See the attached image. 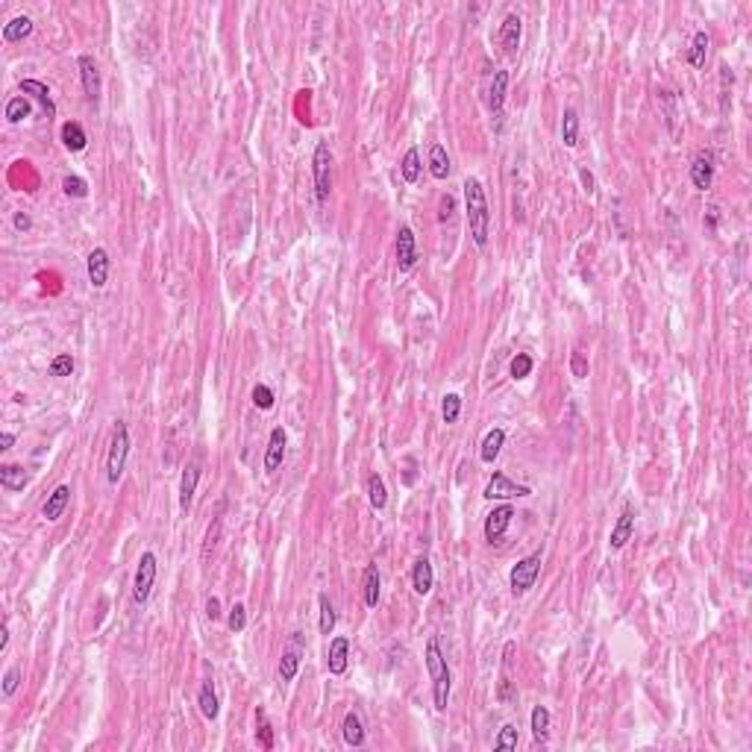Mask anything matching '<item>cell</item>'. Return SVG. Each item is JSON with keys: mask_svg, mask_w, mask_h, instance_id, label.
I'll use <instances>...</instances> for the list:
<instances>
[{"mask_svg": "<svg viewBox=\"0 0 752 752\" xmlns=\"http://www.w3.org/2000/svg\"><path fill=\"white\" fill-rule=\"evenodd\" d=\"M708 229H717V206H708Z\"/></svg>", "mask_w": 752, "mask_h": 752, "instance_id": "55", "label": "cell"}, {"mask_svg": "<svg viewBox=\"0 0 752 752\" xmlns=\"http://www.w3.org/2000/svg\"><path fill=\"white\" fill-rule=\"evenodd\" d=\"M367 500L370 505L376 508V512H383V508L388 505V494H385V482L379 473H370L367 476Z\"/></svg>", "mask_w": 752, "mask_h": 752, "instance_id": "26", "label": "cell"}, {"mask_svg": "<svg viewBox=\"0 0 752 752\" xmlns=\"http://www.w3.org/2000/svg\"><path fill=\"white\" fill-rule=\"evenodd\" d=\"M496 700H500V702H512V700H514V691H512V682H508L505 676L500 679V691H496Z\"/></svg>", "mask_w": 752, "mask_h": 752, "instance_id": "49", "label": "cell"}, {"mask_svg": "<svg viewBox=\"0 0 752 752\" xmlns=\"http://www.w3.org/2000/svg\"><path fill=\"white\" fill-rule=\"evenodd\" d=\"M579 180H582V189L588 191V194H594L597 191V182H594V173L588 171V168H579Z\"/></svg>", "mask_w": 752, "mask_h": 752, "instance_id": "50", "label": "cell"}, {"mask_svg": "<svg viewBox=\"0 0 752 752\" xmlns=\"http://www.w3.org/2000/svg\"><path fill=\"white\" fill-rule=\"evenodd\" d=\"M414 264H418V244H414V233L409 226L400 229L397 235V268L400 273H409Z\"/></svg>", "mask_w": 752, "mask_h": 752, "instance_id": "10", "label": "cell"}, {"mask_svg": "<svg viewBox=\"0 0 752 752\" xmlns=\"http://www.w3.org/2000/svg\"><path fill=\"white\" fill-rule=\"evenodd\" d=\"M86 268H88V280L95 288H103L109 280V253L103 250V247H95L88 253V259H86Z\"/></svg>", "mask_w": 752, "mask_h": 752, "instance_id": "11", "label": "cell"}, {"mask_svg": "<svg viewBox=\"0 0 752 752\" xmlns=\"http://www.w3.org/2000/svg\"><path fill=\"white\" fill-rule=\"evenodd\" d=\"M426 670H430V676H432L435 711H444L447 708V700H450V667H447V658L441 653V644H438V638L426 641Z\"/></svg>", "mask_w": 752, "mask_h": 752, "instance_id": "2", "label": "cell"}, {"mask_svg": "<svg viewBox=\"0 0 752 752\" xmlns=\"http://www.w3.org/2000/svg\"><path fill=\"white\" fill-rule=\"evenodd\" d=\"M465 203H467V221H470V235L476 241V247L488 244V226H491V212H488V197L485 189L476 177L465 180Z\"/></svg>", "mask_w": 752, "mask_h": 752, "instance_id": "1", "label": "cell"}, {"mask_svg": "<svg viewBox=\"0 0 752 752\" xmlns=\"http://www.w3.org/2000/svg\"><path fill=\"white\" fill-rule=\"evenodd\" d=\"M68 503H71V488H68V485H56L53 494L48 496V503H44V508H41V514L48 520H59L62 512L68 508Z\"/></svg>", "mask_w": 752, "mask_h": 752, "instance_id": "19", "label": "cell"}, {"mask_svg": "<svg viewBox=\"0 0 752 752\" xmlns=\"http://www.w3.org/2000/svg\"><path fill=\"white\" fill-rule=\"evenodd\" d=\"M297 670H300V655L294 650L282 653V658H280V676H282V682H294Z\"/></svg>", "mask_w": 752, "mask_h": 752, "instance_id": "37", "label": "cell"}, {"mask_svg": "<svg viewBox=\"0 0 752 752\" xmlns=\"http://www.w3.org/2000/svg\"><path fill=\"white\" fill-rule=\"evenodd\" d=\"M153 582H156V555L153 552H142L138 568H135V582H133V599H135L138 606L147 603L150 591H153Z\"/></svg>", "mask_w": 752, "mask_h": 752, "instance_id": "6", "label": "cell"}, {"mask_svg": "<svg viewBox=\"0 0 752 752\" xmlns=\"http://www.w3.org/2000/svg\"><path fill=\"white\" fill-rule=\"evenodd\" d=\"M550 735V711H547V705H535L532 708V737L538 740V744H543Z\"/></svg>", "mask_w": 752, "mask_h": 752, "instance_id": "29", "label": "cell"}, {"mask_svg": "<svg viewBox=\"0 0 752 752\" xmlns=\"http://www.w3.org/2000/svg\"><path fill=\"white\" fill-rule=\"evenodd\" d=\"M632 532H635V512L632 508H623V514L617 517V523H615V529H611V538H608V547L611 550H623L629 543V538H632Z\"/></svg>", "mask_w": 752, "mask_h": 752, "instance_id": "13", "label": "cell"}, {"mask_svg": "<svg viewBox=\"0 0 752 752\" xmlns=\"http://www.w3.org/2000/svg\"><path fill=\"white\" fill-rule=\"evenodd\" d=\"M282 456H285V430L276 426L271 432V441H268V453H264V470L273 473L276 467L282 465Z\"/></svg>", "mask_w": 752, "mask_h": 752, "instance_id": "18", "label": "cell"}, {"mask_svg": "<svg viewBox=\"0 0 752 752\" xmlns=\"http://www.w3.org/2000/svg\"><path fill=\"white\" fill-rule=\"evenodd\" d=\"M347 662H350V641H347L344 635H338V638H332V644H329V658H327L329 673L341 676L347 670Z\"/></svg>", "mask_w": 752, "mask_h": 752, "instance_id": "15", "label": "cell"}, {"mask_svg": "<svg viewBox=\"0 0 752 752\" xmlns=\"http://www.w3.org/2000/svg\"><path fill=\"white\" fill-rule=\"evenodd\" d=\"M24 118H30V103L27 97H12L6 103V121L9 124H21Z\"/></svg>", "mask_w": 752, "mask_h": 752, "instance_id": "35", "label": "cell"}, {"mask_svg": "<svg viewBox=\"0 0 752 752\" xmlns=\"http://www.w3.org/2000/svg\"><path fill=\"white\" fill-rule=\"evenodd\" d=\"M21 91H24V95H32L36 97L39 103H41V109L50 115H56V103H53V97H50V88L44 86V83H39V79H24V83H21Z\"/></svg>", "mask_w": 752, "mask_h": 752, "instance_id": "21", "label": "cell"}, {"mask_svg": "<svg viewBox=\"0 0 752 752\" xmlns=\"http://www.w3.org/2000/svg\"><path fill=\"white\" fill-rule=\"evenodd\" d=\"M376 603H379V570H376V564H367V570H365V606L376 608Z\"/></svg>", "mask_w": 752, "mask_h": 752, "instance_id": "33", "label": "cell"}, {"mask_svg": "<svg viewBox=\"0 0 752 752\" xmlns=\"http://www.w3.org/2000/svg\"><path fill=\"white\" fill-rule=\"evenodd\" d=\"M30 32H32V21L27 15H18V18L9 21V24H3V39L6 41H24Z\"/></svg>", "mask_w": 752, "mask_h": 752, "instance_id": "28", "label": "cell"}, {"mask_svg": "<svg viewBox=\"0 0 752 752\" xmlns=\"http://www.w3.org/2000/svg\"><path fill=\"white\" fill-rule=\"evenodd\" d=\"M341 732H344V744L347 746H365V726H362V717H358L356 711H350V714L344 717Z\"/></svg>", "mask_w": 752, "mask_h": 752, "instance_id": "20", "label": "cell"}, {"mask_svg": "<svg viewBox=\"0 0 752 752\" xmlns=\"http://www.w3.org/2000/svg\"><path fill=\"white\" fill-rule=\"evenodd\" d=\"M18 685H21V667L15 664V667H9L6 676H3V697H6V700L12 697V693L18 691Z\"/></svg>", "mask_w": 752, "mask_h": 752, "instance_id": "45", "label": "cell"}, {"mask_svg": "<svg viewBox=\"0 0 752 752\" xmlns=\"http://www.w3.org/2000/svg\"><path fill=\"white\" fill-rule=\"evenodd\" d=\"M62 191L68 197H86L88 194V182L83 177H65L62 180Z\"/></svg>", "mask_w": 752, "mask_h": 752, "instance_id": "40", "label": "cell"}, {"mask_svg": "<svg viewBox=\"0 0 752 752\" xmlns=\"http://www.w3.org/2000/svg\"><path fill=\"white\" fill-rule=\"evenodd\" d=\"M432 585H435L432 561L430 559H418V561H414V568H412V588H414V594L426 597V594L432 591Z\"/></svg>", "mask_w": 752, "mask_h": 752, "instance_id": "16", "label": "cell"}, {"mask_svg": "<svg viewBox=\"0 0 752 752\" xmlns=\"http://www.w3.org/2000/svg\"><path fill=\"white\" fill-rule=\"evenodd\" d=\"M541 573V552H532L526 559H520L514 568H512V576H508V585H512V594L514 597H523L532 585H535Z\"/></svg>", "mask_w": 752, "mask_h": 752, "instance_id": "4", "label": "cell"}, {"mask_svg": "<svg viewBox=\"0 0 752 752\" xmlns=\"http://www.w3.org/2000/svg\"><path fill=\"white\" fill-rule=\"evenodd\" d=\"M206 615H209L212 620H218V617H221V599H218V597H212L209 603H206Z\"/></svg>", "mask_w": 752, "mask_h": 752, "instance_id": "51", "label": "cell"}, {"mask_svg": "<svg viewBox=\"0 0 752 752\" xmlns=\"http://www.w3.org/2000/svg\"><path fill=\"white\" fill-rule=\"evenodd\" d=\"M197 479H200V465L197 461H189L182 470V479H180V505L182 512L191 508V500H194V491H197Z\"/></svg>", "mask_w": 752, "mask_h": 752, "instance_id": "14", "label": "cell"}, {"mask_svg": "<svg viewBox=\"0 0 752 752\" xmlns=\"http://www.w3.org/2000/svg\"><path fill=\"white\" fill-rule=\"evenodd\" d=\"M74 374V358L68 353H59L50 362V376H71Z\"/></svg>", "mask_w": 752, "mask_h": 752, "instance_id": "43", "label": "cell"}, {"mask_svg": "<svg viewBox=\"0 0 752 752\" xmlns=\"http://www.w3.org/2000/svg\"><path fill=\"white\" fill-rule=\"evenodd\" d=\"M570 374H573L576 379H585V376H588V358H585L582 353H573V356H570Z\"/></svg>", "mask_w": 752, "mask_h": 752, "instance_id": "47", "label": "cell"}, {"mask_svg": "<svg viewBox=\"0 0 752 752\" xmlns=\"http://www.w3.org/2000/svg\"><path fill=\"white\" fill-rule=\"evenodd\" d=\"M197 705H200V714L206 717V720H215L218 717V693H215V685H212V679L209 682H203V688H200V697H197Z\"/></svg>", "mask_w": 752, "mask_h": 752, "instance_id": "24", "label": "cell"}, {"mask_svg": "<svg viewBox=\"0 0 752 752\" xmlns=\"http://www.w3.org/2000/svg\"><path fill=\"white\" fill-rule=\"evenodd\" d=\"M561 142L568 144V147H576V144H579V115H576V109H564Z\"/></svg>", "mask_w": 752, "mask_h": 752, "instance_id": "30", "label": "cell"}, {"mask_svg": "<svg viewBox=\"0 0 752 752\" xmlns=\"http://www.w3.org/2000/svg\"><path fill=\"white\" fill-rule=\"evenodd\" d=\"M503 444H505V432L500 430V426H496V430H491L488 435H485V441H482V453H479L482 461H488V465H491V461L500 456Z\"/></svg>", "mask_w": 752, "mask_h": 752, "instance_id": "27", "label": "cell"}, {"mask_svg": "<svg viewBox=\"0 0 752 752\" xmlns=\"http://www.w3.org/2000/svg\"><path fill=\"white\" fill-rule=\"evenodd\" d=\"M714 153L711 150H705V153H700L697 159H693V165H691V182H693V189H700V191H708L711 189V182H714Z\"/></svg>", "mask_w": 752, "mask_h": 752, "instance_id": "9", "label": "cell"}, {"mask_svg": "<svg viewBox=\"0 0 752 752\" xmlns=\"http://www.w3.org/2000/svg\"><path fill=\"white\" fill-rule=\"evenodd\" d=\"M532 367H535V362H532V356L529 353H517L512 358V376L514 379H526L532 374Z\"/></svg>", "mask_w": 752, "mask_h": 752, "instance_id": "39", "label": "cell"}, {"mask_svg": "<svg viewBox=\"0 0 752 752\" xmlns=\"http://www.w3.org/2000/svg\"><path fill=\"white\" fill-rule=\"evenodd\" d=\"M0 485H3L6 491H24V485H27V473H24V467H18V465H3V467H0Z\"/></svg>", "mask_w": 752, "mask_h": 752, "instance_id": "25", "label": "cell"}, {"mask_svg": "<svg viewBox=\"0 0 752 752\" xmlns=\"http://www.w3.org/2000/svg\"><path fill=\"white\" fill-rule=\"evenodd\" d=\"M253 406L262 409V412H271L273 409V391L268 385H256L253 388Z\"/></svg>", "mask_w": 752, "mask_h": 752, "instance_id": "44", "label": "cell"}, {"mask_svg": "<svg viewBox=\"0 0 752 752\" xmlns=\"http://www.w3.org/2000/svg\"><path fill=\"white\" fill-rule=\"evenodd\" d=\"M708 44H711V39H708V32L705 30H700L697 36H693V41H691V53H688V62L693 65V68H702L705 65V56H708Z\"/></svg>", "mask_w": 752, "mask_h": 752, "instance_id": "31", "label": "cell"}, {"mask_svg": "<svg viewBox=\"0 0 752 752\" xmlns=\"http://www.w3.org/2000/svg\"><path fill=\"white\" fill-rule=\"evenodd\" d=\"M311 165H315V197H318V203H327L329 200V191H332V180H329L332 153H329V144L327 142H318Z\"/></svg>", "mask_w": 752, "mask_h": 752, "instance_id": "5", "label": "cell"}, {"mask_svg": "<svg viewBox=\"0 0 752 752\" xmlns=\"http://www.w3.org/2000/svg\"><path fill=\"white\" fill-rule=\"evenodd\" d=\"M15 226L21 229V233H27V229L32 226V221H30V215H24V212H18V215H15Z\"/></svg>", "mask_w": 752, "mask_h": 752, "instance_id": "52", "label": "cell"}, {"mask_svg": "<svg viewBox=\"0 0 752 752\" xmlns=\"http://www.w3.org/2000/svg\"><path fill=\"white\" fill-rule=\"evenodd\" d=\"M450 212H453V200L444 197V200H441V218H450Z\"/></svg>", "mask_w": 752, "mask_h": 752, "instance_id": "56", "label": "cell"}, {"mask_svg": "<svg viewBox=\"0 0 752 752\" xmlns=\"http://www.w3.org/2000/svg\"><path fill=\"white\" fill-rule=\"evenodd\" d=\"M12 444H15V435H12V432H3V435H0V450H9Z\"/></svg>", "mask_w": 752, "mask_h": 752, "instance_id": "53", "label": "cell"}, {"mask_svg": "<svg viewBox=\"0 0 752 752\" xmlns=\"http://www.w3.org/2000/svg\"><path fill=\"white\" fill-rule=\"evenodd\" d=\"M244 626H247V608L241 606V603H235L233 611H229V629H233V632H244Z\"/></svg>", "mask_w": 752, "mask_h": 752, "instance_id": "46", "label": "cell"}, {"mask_svg": "<svg viewBox=\"0 0 752 752\" xmlns=\"http://www.w3.org/2000/svg\"><path fill=\"white\" fill-rule=\"evenodd\" d=\"M494 749L496 752H508V749H517V729L512 723H505L500 729V737L494 740Z\"/></svg>", "mask_w": 752, "mask_h": 752, "instance_id": "38", "label": "cell"}, {"mask_svg": "<svg viewBox=\"0 0 752 752\" xmlns=\"http://www.w3.org/2000/svg\"><path fill=\"white\" fill-rule=\"evenodd\" d=\"M77 65H79V79H83L86 97L88 100H97L100 97V71H97L95 59H91V56H79Z\"/></svg>", "mask_w": 752, "mask_h": 752, "instance_id": "12", "label": "cell"}, {"mask_svg": "<svg viewBox=\"0 0 752 752\" xmlns=\"http://www.w3.org/2000/svg\"><path fill=\"white\" fill-rule=\"evenodd\" d=\"M218 535H221V517L215 520V523L209 526V532H206V543H203V555L209 552L212 547H215V541H218Z\"/></svg>", "mask_w": 752, "mask_h": 752, "instance_id": "48", "label": "cell"}, {"mask_svg": "<svg viewBox=\"0 0 752 752\" xmlns=\"http://www.w3.org/2000/svg\"><path fill=\"white\" fill-rule=\"evenodd\" d=\"M520 36H523V21H520L517 15H505L503 30H500V41H503V48H505L508 56L517 53V48H520Z\"/></svg>", "mask_w": 752, "mask_h": 752, "instance_id": "17", "label": "cell"}, {"mask_svg": "<svg viewBox=\"0 0 752 752\" xmlns=\"http://www.w3.org/2000/svg\"><path fill=\"white\" fill-rule=\"evenodd\" d=\"M505 88H508V71H496L491 83V109L496 115V121L503 118V103H505Z\"/></svg>", "mask_w": 752, "mask_h": 752, "instance_id": "23", "label": "cell"}, {"mask_svg": "<svg viewBox=\"0 0 752 752\" xmlns=\"http://www.w3.org/2000/svg\"><path fill=\"white\" fill-rule=\"evenodd\" d=\"M62 142H65V147L71 150V153H79V150H86L88 138H86V130L77 121H65L62 124Z\"/></svg>", "mask_w": 752, "mask_h": 752, "instance_id": "22", "label": "cell"}, {"mask_svg": "<svg viewBox=\"0 0 752 752\" xmlns=\"http://www.w3.org/2000/svg\"><path fill=\"white\" fill-rule=\"evenodd\" d=\"M512 517H514V508L508 505V503L496 505L494 512L485 517V538H488L491 543H496V541L505 535V529H508V523H512Z\"/></svg>", "mask_w": 752, "mask_h": 752, "instance_id": "8", "label": "cell"}, {"mask_svg": "<svg viewBox=\"0 0 752 752\" xmlns=\"http://www.w3.org/2000/svg\"><path fill=\"white\" fill-rule=\"evenodd\" d=\"M430 171H432L435 180L450 177V156H447V150L441 144H432V150H430Z\"/></svg>", "mask_w": 752, "mask_h": 752, "instance_id": "32", "label": "cell"}, {"mask_svg": "<svg viewBox=\"0 0 752 752\" xmlns=\"http://www.w3.org/2000/svg\"><path fill=\"white\" fill-rule=\"evenodd\" d=\"M126 456H130V430H126L124 421H118V423H115V432H112L109 456H106V479H109L112 485L124 476Z\"/></svg>", "mask_w": 752, "mask_h": 752, "instance_id": "3", "label": "cell"}, {"mask_svg": "<svg viewBox=\"0 0 752 752\" xmlns=\"http://www.w3.org/2000/svg\"><path fill=\"white\" fill-rule=\"evenodd\" d=\"M318 603H320V635H332V629H335V608H332L327 594H320Z\"/></svg>", "mask_w": 752, "mask_h": 752, "instance_id": "36", "label": "cell"}, {"mask_svg": "<svg viewBox=\"0 0 752 752\" xmlns=\"http://www.w3.org/2000/svg\"><path fill=\"white\" fill-rule=\"evenodd\" d=\"M400 171H403V180H406V182H418V177H421V153H418V147L406 150Z\"/></svg>", "mask_w": 752, "mask_h": 752, "instance_id": "34", "label": "cell"}, {"mask_svg": "<svg viewBox=\"0 0 752 752\" xmlns=\"http://www.w3.org/2000/svg\"><path fill=\"white\" fill-rule=\"evenodd\" d=\"M6 646H9V626L3 623V629H0V653H3Z\"/></svg>", "mask_w": 752, "mask_h": 752, "instance_id": "54", "label": "cell"}, {"mask_svg": "<svg viewBox=\"0 0 752 752\" xmlns=\"http://www.w3.org/2000/svg\"><path fill=\"white\" fill-rule=\"evenodd\" d=\"M529 485H517L505 473H494L491 482L485 485V500H514V496H529Z\"/></svg>", "mask_w": 752, "mask_h": 752, "instance_id": "7", "label": "cell"}, {"mask_svg": "<svg viewBox=\"0 0 752 752\" xmlns=\"http://www.w3.org/2000/svg\"><path fill=\"white\" fill-rule=\"evenodd\" d=\"M441 414H444V423H456L459 414H461V397L459 394H447L444 397V406H441Z\"/></svg>", "mask_w": 752, "mask_h": 752, "instance_id": "42", "label": "cell"}, {"mask_svg": "<svg viewBox=\"0 0 752 752\" xmlns=\"http://www.w3.org/2000/svg\"><path fill=\"white\" fill-rule=\"evenodd\" d=\"M256 717H259V729H256L259 746H262V749H273V729H271V723H268V717H264V711H259Z\"/></svg>", "mask_w": 752, "mask_h": 752, "instance_id": "41", "label": "cell"}]
</instances>
